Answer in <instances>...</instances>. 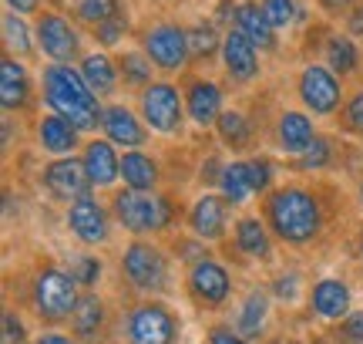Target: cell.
<instances>
[{
	"label": "cell",
	"mask_w": 363,
	"mask_h": 344,
	"mask_svg": "<svg viewBox=\"0 0 363 344\" xmlns=\"http://www.w3.org/2000/svg\"><path fill=\"white\" fill-rule=\"evenodd\" d=\"M40 98L54 115L67 119L78 132H94L101 125L104 108L98 95L88 88L74 65H44L40 68Z\"/></svg>",
	"instance_id": "obj_1"
},
{
	"label": "cell",
	"mask_w": 363,
	"mask_h": 344,
	"mask_svg": "<svg viewBox=\"0 0 363 344\" xmlns=\"http://www.w3.org/2000/svg\"><path fill=\"white\" fill-rule=\"evenodd\" d=\"M266 223L283 243L303 247L323 230V203L306 186H279L266 199Z\"/></svg>",
	"instance_id": "obj_2"
},
{
	"label": "cell",
	"mask_w": 363,
	"mask_h": 344,
	"mask_svg": "<svg viewBox=\"0 0 363 344\" xmlns=\"http://www.w3.org/2000/svg\"><path fill=\"white\" fill-rule=\"evenodd\" d=\"M111 210H115V220L128 233L142 237V233H162L169 230L172 220H175V206H172L169 196L162 193H138V189H121L111 199Z\"/></svg>",
	"instance_id": "obj_3"
},
{
	"label": "cell",
	"mask_w": 363,
	"mask_h": 344,
	"mask_svg": "<svg viewBox=\"0 0 363 344\" xmlns=\"http://www.w3.org/2000/svg\"><path fill=\"white\" fill-rule=\"evenodd\" d=\"M78 301H81L78 280L71 277L67 270H61V267H44V270H38L34 287H30V304H34L40 321L57 324V321L71 318Z\"/></svg>",
	"instance_id": "obj_4"
},
{
	"label": "cell",
	"mask_w": 363,
	"mask_h": 344,
	"mask_svg": "<svg viewBox=\"0 0 363 344\" xmlns=\"http://www.w3.org/2000/svg\"><path fill=\"white\" fill-rule=\"evenodd\" d=\"M142 51L148 54V61L158 68V71H185L189 61H192V51H189V27H182L179 21H155L142 31Z\"/></svg>",
	"instance_id": "obj_5"
},
{
	"label": "cell",
	"mask_w": 363,
	"mask_h": 344,
	"mask_svg": "<svg viewBox=\"0 0 363 344\" xmlns=\"http://www.w3.org/2000/svg\"><path fill=\"white\" fill-rule=\"evenodd\" d=\"M138 112L152 132L175 135L185 122V95L172 81H152L145 92H138Z\"/></svg>",
	"instance_id": "obj_6"
},
{
	"label": "cell",
	"mask_w": 363,
	"mask_h": 344,
	"mask_svg": "<svg viewBox=\"0 0 363 344\" xmlns=\"http://www.w3.org/2000/svg\"><path fill=\"white\" fill-rule=\"evenodd\" d=\"M34 38H38V51L51 65H74L78 58H84L78 27L57 11H40L34 17Z\"/></svg>",
	"instance_id": "obj_7"
},
{
	"label": "cell",
	"mask_w": 363,
	"mask_h": 344,
	"mask_svg": "<svg viewBox=\"0 0 363 344\" xmlns=\"http://www.w3.org/2000/svg\"><path fill=\"white\" fill-rule=\"evenodd\" d=\"M296 95L303 108L313 112V115H337L340 108H343V78H340L337 71H330L326 65H310L299 71L296 78Z\"/></svg>",
	"instance_id": "obj_8"
},
{
	"label": "cell",
	"mask_w": 363,
	"mask_h": 344,
	"mask_svg": "<svg viewBox=\"0 0 363 344\" xmlns=\"http://www.w3.org/2000/svg\"><path fill=\"white\" fill-rule=\"evenodd\" d=\"M121 274L128 277V284L142 294H158L169 287V260L165 253L145 243V240H135L125 247L121 253Z\"/></svg>",
	"instance_id": "obj_9"
},
{
	"label": "cell",
	"mask_w": 363,
	"mask_h": 344,
	"mask_svg": "<svg viewBox=\"0 0 363 344\" xmlns=\"http://www.w3.org/2000/svg\"><path fill=\"white\" fill-rule=\"evenodd\" d=\"M179 318L162 301H145L128 314V344H175Z\"/></svg>",
	"instance_id": "obj_10"
},
{
	"label": "cell",
	"mask_w": 363,
	"mask_h": 344,
	"mask_svg": "<svg viewBox=\"0 0 363 344\" xmlns=\"http://www.w3.org/2000/svg\"><path fill=\"white\" fill-rule=\"evenodd\" d=\"M40 183H44V189H48L57 203H67V206L84 196H91V189H94L88 179V172H84V166H81V159H74V156L48 162Z\"/></svg>",
	"instance_id": "obj_11"
},
{
	"label": "cell",
	"mask_w": 363,
	"mask_h": 344,
	"mask_svg": "<svg viewBox=\"0 0 363 344\" xmlns=\"http://www.w3.org/2000/svg\"><path fill=\"white\" fill-rule=\"evenodd\" d=\"M259 54L262 51L242 34V31L229 27L225 38H222V54H219L225 78L233 81V85H249V81H256L259 78Z\"/></svg>",
	"instance_id": "obj_12"
},
{
	"label": "cell",
	"mask_w": 363,
	"mask_h": 344,
	"mask_svg": "<svg viewBox=\"0 0 363 344\" xmlns=\"http://www.w3.org/2000/svg\"><path fill=\"white\" fill-rule=\"evenodd\" d=\"M189 291L199 304L206 307H222L229 301V291H233V280H229V270L212 260V257H202L195 260L192 270H189Z\"/></svg>",
	"instance_id": "obj_13"
},
{
	"label": "cell",
	"mask_w": 363,
	"mask_h": 344,
	"mask_svg": "<svg viewBox=\"0 0 363 344\" xmlns=\"http://www.w3.org/2000/svg\"><path fill=\"white\" fill-rule=\"evenodd\" d=\"M67 230L81 240V243H88V247H98L104 240L111 237V226H108V213L98 199H78V203H71L67 206Z\"/></svg>",
	"instance_id": "obj_14"
},
{
	"label": "cell",
	"mask_w": 363,
	"mask_h": 344,
	"mask_svg": "<svg viewBox=\"0 0 363 344\" xmlns=\"http://www.w3.org/2000/svg\"><path fill=\"white\" fill-rule=\"evenodd\" d=\"M182 95H185V112H189V119L199 129H212L219 122V115L225 112L222 108V88L208 78H189Z\"/></svg>",
	"instance_id": "obj_15"
},
{
	"label": "cell",
	"mask_w": 363,
	"mask_h": 344,
	"mask_svg": "<svg viewBox=\"0 0 363 344\" xmlns=\"http://www.w3.org/2000/svg\"><path fill=\"white\" fill-rule=\"evenodd\" d=\"M34 102V85L27 68L21 65V58L4 51L0 58V105L4 112H27Z\"/></svg>",
	"instance_id": "obj_16"
},
{
	"label": "cell",
	"mask_w": 363,
	"mask_h": 344,
	"mask_svg": "<svg viewBox=\"0 0 363 344\" xmlns=\"http://www.w3.org/2000/svg\"><path fill=\"white\" fill-rule=\"evenodd\" d=\"M81 166L88 172L94 189H108V186L121 179V156L115 152V142L108 139H91L81 149Z\"/></svg>",
	"instance_id": "obj_17"
},
{
	"label": "cell",
	"mask_w": 363,
	"mask_h": 344,
	"mask_svg": "<svg viewBox=\"0 0 363 344\" xmlns=\"http://www.w3.org/2000/svg\"><path fill=\"white\" fill-rule=\"evenodd\" d=\"M101 129H104V139L115 142V146H125L128 149H138L145 146V125L142 119L125 105H108L101 115Z\"/></svg>",
	"instance_id": "obj_18"
},
{
	"label": "cell",
	"mask_w": 363,
	"mask_h": 344,
	"mask_svg": "<svg viewBox=\"0 0 363 344\" xmlns=\"http://www.w3.org/2000/svg\"><path fill=\"white\" fill-rule=\"evenodd\" d=\"M350 287L343 284L340 277H323L313 284L310 291V307L313 314H320L326 321H343L350 314Z\"/></svg>",
	"instance_id": "obj_19"
},
{
	"label": "cell",
	"mask_w": 363,
	"mask_h": 344,
	"mask_svg": "<svg viewBox=\"0 0 363 344\" xmlns=\"http://www.w3.org/2000/svg\"><path fill=\"white\" fill-rule=\"evenodd\" d=\"M225 206L229 199L225 196H212V193H202V196L192 203L189 210V226L199 240H219L225 233Z\"/></svg>",
	"instance_id": "obj_20"
},
{
	"label": "cell",
	"mask_w": 363,
	"mask_h": 344,
	"mask_svg": "<svg viewBox=\"0 0 363 344\" xmlns=\"http://www.w3.org/2000/svg\"><path fill=\"white\" fill-rule=\"evenodd\" d=\"M235 31H242L259 51H276V44H279V31L266 21V14H262L259 0H239V7H235V21H233Z\"/></svg>",
	"instance_id": "obj_21"
},
{
	"label": "cell",
	"mask_w": 363,
	"mask_h": 344,
	"mask_svg": "<svg viewBox=\"0 0 363 344\" xmlns=\"http://www.w3.org/2000/svg\"><path fill=\"white\" fill-rule=\"evenodd\" d=\"M81 78L88 81V88L98 98H108V95L118 92V85H121V71H118V58H111L108 51H91L81 58Z\"/></svg>",
	"instance_id": "obj_22"
},
{
	"label": "cell",
	"mask_w": 363,
	"mask_h": 344,
	"mask_svg": "<svg viewBox=\"0 0 363 344\" xmlns=\"http://www.w3.org/2000/svg\"><path fill=\"white\" fill-rule=\"evenodd\" d=\"M316 139V129H313V119L306 112H283L279 122H276V142L286 156H303L306 149L313 146Z\"/></svg>",
	"instance_id": "obj_23"
},
{
	"label": "cell",
	"mask_w": 363,
	"mask_h": 344,
	"mask_svg": "<svg viewBox=\"0 0 363 344\" xmlns=\"http://www.w3.org/2000/svg\"><path fill=\"white\" fill-rule=\"evenodd\" d=\"M78 129L71 125L67 119H61V115H54V112H48L44 119L38 122V142L44 152H51V156H57V159H65V156H74V149H78Z\"/></svg>",
	"instance_id": "obj_24"
},
{
	"label": "cell",
	"mask_w": 363,
	"mask_h": 344,
	"mask_svg": "<svg viewBox=\"0 0 363 344\" xmlns=\"http://www.w3.org/2000/svg\"><path fill=\"white\" fill-rule=\"evenodd\" d=\"M323 65L330 68V71H337L340 78H350V75H357L363 65V54L360 48H357V41L350 38V34H330L323 44Z\"/></svg>",
	"instance_id": "obj_25"
},
{
	"label": "cell",
	"mask_w": 363,
	"mask_h": 344,
	"mask_svg": "<svg viewBox=\"0 0 363 344\" xmlns=\"http://www.w3.org/2000/svg\"><path fill=\"white\" fill-rule=\"evenodd\" d=\"M121 179L125 189H138V193H155L158 186V162L145 156L142 149H128L121 156Z\"/></svg>",
	"instance_id": "obj_26"
},
{
	"label": "cell",
	"mask_w": 363,
	"mask_h": 344,
	"mask_svg": "<svg viewBox=\"0 0 363 344\" xmlns=\"http://www.w3.org/2000/svg\"><path fill=\"white\" fill-rule=\"evenodd\" d=\"M235 247L252 257V260H269L272 257V240H269V226L262 223L259 216H242L235 223Z\"/></svg>",
	"instance_id": "obj_27"
},
{
	"label": "cell",
	"mask_w": 363,
	"mask_h": 344,
	"mask_svg": "<svg viewBox=\"0 0 363 344\" xmlns=\"http://www.w3.org/2000/svg\"><path fill=\"white\" fill-rule=\"evenodd\" d=\"M0 27H4V48H7V54H13V58H30V54L38 51V38H34V27L27 24L21 14L13 11H4V21H0Z\"/></svg>",
	"instance_id": "obj_28"
},
{
	"label": "cell",
	"mask_w": 363,
	"mask_h": 344,
	"mask_svg": "<svg viewBox=\"0 0 363 344\" xmlns=\"http://www.w3.org/2000/svg\"><path fill=\"white\" fill-rule=\"evenodd\" d=\"M104 328V304L94 297V294H84L74 307V314H71V331L74 338L81 341H94Z\"/></svg>",
	"instance_id": "obj_29"
},
{
	"label": "cell",
	"mask_w": 363,
	"mask_h": 344,
	"mask_svg": "<svg viewBox=\"0 0 363 344\" xmlns=\"http://www.w3.org/2000/svg\"><path fill=\"white\" fill-rule=\"evenodd\" d=\"M219 189H222V196L229 199L233 206H242V203H249V199L256 196V189H252V176H249L246 159H242V162H229V166L222 169V176H219Z\"/></svg>",
	"instance_id": "obj_30"
},
{
	"label": "cell",
	"mask_w": 363,
	"mask_h": 344,
	"mask_svg": "<svg viewBox=\"0 0 363 344\" xmlns=\"http://www.w3.org/2000/svg\"><path fill=\"white\" fill-rule=\"evenodd\" d=\"M118 71H121V81L128 85V88H138L145 92L148 85H152V75H155V65L148 61V54L145 51H118Z\"/></svg>",
	"instance_id": "obj_31"
},
{
	"label": "cell",
	"mask_w": 363,
	"mask_h": 344,
	"mask_svg": "<svg viewBox=\"0 0 363 344\" xmlns=\"http://www.w3.org/2000/svg\"><path fill=\"white\" fill-rule=\"evenodd\" d=\"M222 38L219 27L212 24V21H199V24L189 27V51H192V61H208V58H216L222 54Z\"/></svg>",
	"instance_id": "obj_32"
},
{
	"label": "cell",
	"mask_w": 363,
	"mask_h": 344,
	"mask_svg": "<svg viewBox=\"0 0 363 344\" xmlns=\"http://www.w3.org/2000/svg\"><path fill=\"white\" fill-rule=\"evenodd\" d=\"M216 132H219L222 146H229V149H246L249 142H252V125H249V119L242 112H235V108H225V112H222L219 122H216Z\"/></svg>",
	"instance_id": "obj_33"
},
{
	"label": "cell",
	"mask_w": 363,
	"mask_h": 344,
	"mask_svg": "<svg viewBox=\"0 0 363 344\" xmlns=\"http://www.w3.org/2000/svg\"><path fill=\"white\" fill-rule=\"evenodd\" d=\"M266 314H269V297L262 291H252L246 297V304L239 311V321H235V331L242 338H259L262 324H266Z\"/></svg>",
	"instance_id": "obj_34"
},
{
	"label": "cell",
	"mask_w": 363,
	"mask_h": 344,
	"mask_svg": "<svg viewBox=\"0 0 363 344\" xmlns=\"http://www.w3.org/2000/svg\"><path fill=\"white\" fill-rule=\"evenodd\" d=\"M125 11V0H74L71 4V14L78 17L81 24H88L91 31L101 27L104 21H111Z\"/></svg>",
	"instance_id": "obj_35"
},
{
	"label": "cell",
	"mask_w": 363,
	"mask_h": 344,
	"mask_svg": "<svg viewBox=\"0 0 363 344\" xmlns=\"http://www.w3.org/2000/svg\"><path fill=\"white\" fill-rule=\"evenodd\" d=\"M259 7H262V14H266V21H269L276 31H289V27L303 17L296 0H259Z\"/></svg>",
	"instance_id": "obj_36"
},
{
	"label": "cell",
	"mask_w": 363,
	"mask_h": 344,
	"mask_svg": "<svg viewBox=\"0 0 363 344\" xmlns=\"http://www.w3.org/2000/svg\"><path fill=\"white\" fill-rule=\"evenodd\" d=\"M330 159H333V142H330L326 135H316L313 146L306 149L303 156H296V169L299 172H320L330 166Z\"/></svg>",
	"instance_id": "obj_37"
},
{
	"label": "cell",
	"mask_w": 363,
	"mask_h": 344,
	"mask_svg": "<svg viewBox=\"0 0 363 344\" xmlns=\"http://www.w3.org/2000/svg\"><path fill=\"white\" fill-rule=\"evenodd\" d=\"M340 125H343V132L363 139V88H357V92L343 102V108H340Z\"/></svg>",
	"instance_id": "obj_38"
},
{
	"label": "cell",
	"mask_w": 363,
	"mask_h": 344,
	"mask_svg": "<svg viewBox=\"0 0 363 344\" xmlns=\"http://www.w3.org/2000/svg\"><path fill=\"white\" fill-rule=\"evenodd\" d=\"M128 14L121 11L118 14V17H111V21H104L101 27H94V31H91V34H94V41H98V44H101V48H115L118 41L125 38V34H128Z\"/></svg>",
	"instance_id": "obj_39"
},
{
	"label": "cell",
	"mask_w": 363,
	"mask_h": 344,
	"mask_svg": "<svg viewBox=\"0 0 363 344\" xmlns=\"http://www.w3.org/2000/svg\"><path fill=\"white\" fill-rule=\"evenodd\" d=\"M67 274L78 280L81 287H91L94 280L101 277V260H98V257H91V253H78V257L71 260V270H67Z\"/></svg>",
	"instance_id": "obj_40"
},
{
	"label": "cell",
	"mask_w": 363,
	"mask_h": 344,
	"mask_svg": "<svg viewBox=\"0 0 363 344\" xmlns=\"http://www.w3.org/2000/svg\"><path fill=\"white\" fill-rule=\"evenodd\" d=\"M246 166H249V176H252V189H256V193H269L272 176H276V166H272L266 156L246 159Z\"/></svg>",
	"instance_id": "obj_41"
},
{
	"label": "cell",
	"mask_w": 363,
	"mask_h": 344,
	"mask_svg": "<svg viewBox=\"0 0 363 344\" xmlns=\"http://www.w3.org/2000/svg\"><path fill=\"white\" fill-rule=\"evenodd\" d=\"M340 344H363V314H347L343 324L337 328Z\"/></svg>",
	"instance_id": "obj_42"
},
{
	"label": "cell",
	"mask_w": 363,
	"mask_h": 344,
	"mask_svg": "<svg viewBox=\"0 0 363 344\" xmlns=\"http://www.w3.org/2000/svg\"><path fill=\"white\" fill-rule=\"evenodd\" d=\"M4 338H7V344H24L27 341L24 324H21V318H17L13 311H4Z\"/></svg>",
	"instance_id": "obj_43"
},
{
	"label": "cell",
	"mask_w": 363,
	"mask_h": 344,
	"mask_svg": "<svg viewBox=\"0 0 363 344\" xmlns=\"http://www.w3.org/2000/svg\"><path fill=\"white\" fill-rule=\"evenodd\" d=\"M357 4H360V0H316V7H320L323 14H330V17H340V14L347 17Z\"/></svg>",
	"instance_id": "obj_44"
},
{
	"label": "cell",
	"mask_w": 363,
	"mask_h": 344,
	"mask_svg": "<svg viewBox=\"0 0 363 344\" xmlns=\"http://www.w3.org/2000/svg\"><path fill=\"white\" fill-rule=\"evenodd\" d=\"M296 287H299L296 274H283V277H276V297H283V301H296Z\"/></svg>",
	"instance_id": "obj_45"
},
{
	"label": "cell",
	"mask_w": 363,
	"mask_h": 344,
	"mask_svg": "<svg viewBox=\"0 0 363 344\" xmlns=\"http://www.w3.org/2000/svg\"><path fill=\"white\" fill-rule=\"evenodd\" d=\"M4 7L13 14H21V17H30V14L38 17L40 7H44V0H4Z\"/></svg>",
	"instance_id": "obj_46"
},
{
	"label": "cell",
	"mask_w": 363,
	"mask_h": 344,
	"mask_svg": "<svg viewBox=\"0 0 363 344\" xmlns=\"http://www.w3.org/2000/svg\"><path fill=\"white\" fill-rule=\"evenodd\" d=\"M208 344H246V338L233 328H212L208 331Z\"/></svg>",
	"instance_id": "obj_47"
},
{
	"label": "cell",
	"mask_w": 363,
	"mask_h": 344,
	"mask_svg": "<svg viewBox=\"0 0 363 344\" xmlns=\"http://www.w3.org/2000/svg\"><path fill=\"white\" fill-rule=\"evenodd\" d=\"M343 21H347V34H350L353 41L363 38V0L353 7L350 14H347V17H343Z\"/></svg>",
	"instance_id": "obj_48"
},
{
	"label": "cell",
	"mask_w": 363,
	"mask_h": 344,
	"mask_svg": "<svg viewBox=\"0 0 363 344\" xmlns=\"http://www.w3.org/2000/svg\"><path fill=\"white\" fill-rule=\"evenodd\" d=\"M38 344H78V341H71V338H67V334H40L38 338Z\"/></svg>",
	"instance_id": "obj_49"
},
{
	"label": "cell",
	"mask_w": 363,
	"mask_h": 344,
	"mask_svg": "<svg viewBox=\"0 0 363 344\" xmlns=\"http://www.w3.org/2000/svg\"><path fill=\"white\" fill-rule=\"evenodd\" d=\"M360 260H363V237H360Z\"/></svg>",
	"instance_id": "obj_50"
},
{
	"label": "cell",
	"mask_w": 363,
	"mask_h": 344,
	"mask_svg": "<svg viewBox=\"0 0 363 344\" xmlns=\"http://www.w3.org/2000/svg\"><path fill=\"white\" fill-rule=\"evenodd\" d=\"M155 4H172V0H155Z\"/></svg>",
	"instance_id": "obj_51"
},
{
	"label": "cell",
	"mask_w": 363,
	"mask_h": 344,
	"mask_svg": "<svg viewBox=\"0 0 363 344\" xmlns=\"http://www.w3.org/2000/svg\"><path fill=\"white\" fill-rule=\"evenodd\" d=\"M360 203H363V183H360Z\"/></svg>",
	"instance_id": "obj_52"
}]
</instances>
